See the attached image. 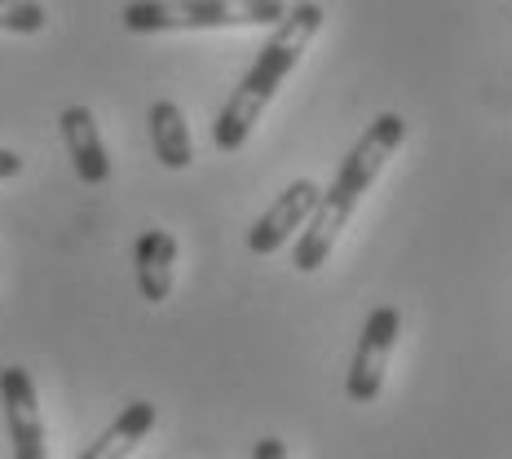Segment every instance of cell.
Returning a JSON list of instances; mask_svg holds the SVG:
<instances>
[{
	"label": "cell",
	"mask_w": 512,
	"mask_h": 459,
	"mask_svg": "<svg viewBox=\"0 0 512 459\" xmlns=\"http://www.w3.org/2000/svg\"><path fill=\"white\" fill-rule=\"evenodd\" d=\"M323 5H314V0H301V5L287 9V18L279 27L270 31V40H265L261 49H256V62L248 67V76L239 80V89L226 98V106L217 111V120H212V142H217L221 155H234L248 146L256 120L265 115V106L274 102V93L283 89V80L296 71V62H301V53L309 49V40L323 31Z\"/></svg>",
	"instance_id": "1"
},
{
	"label": "cell",
	"mask_w": 512,
	"mask_h": 459,
	"mask_svg": "<svg viewBox=\"0 0 512 459\" xmlns=\"http://www.w3.org/2000/svg\"><path fill=\"white\" fill-rule=\"evenodd\" d=\"M49 23L40 0H0V31H18V36H36Z\"/></svg>",
	"instance_id": "11"
},
{
	"label": "cell",
	"mask_w": 512,
	"mask_h": 459,
	"mask_svg": "<svg viewBox=\"0 0 512 459\" xmlns=\"http://www.w3.org/2000/svg\"><path fill=\"white\" fill-rule=\"evenodd\" d=\"M155 420H159L155 402H133V407H124V411L115 415V420L98 433V442L84 446L80 459H128V455L137 451V446H142V437L155 429Z\"/></svg>",
	"instance_id": "9"
},
{
	"label": "cell",
	"mask_w": 512,
	"mask_h": 459,
	"mask_svg": "<svg viewBox=\"0 0 512 459\" xmlns=\"http://www.w3.org/2000/svg\"><path fill=\"white\" fill-rule=\"evenodd\" d=\"M173 265H177V239L168 230H146L133 248V274L142 301L164 305L173 292Z\"/></svg>",
	"instance_id": "8"
},
{
	"label": "cell",
	"mask_w": 512,
	"mask_h": 459,
	"mask_svg": "<svg viewBox=\"0 0 512 459\" xmlns=\"http://www.w3.org/2000/svg\"><path fill=\"white\" fill-rule=\"evenodd\" d=\"M0 402H5V424H9V442H14V459H49L45 420H40V402H36V380H31L23 367L0 371Z\"/></svg>",
	"instance_id": "6"
},
{
	"label": "cell",
	"mask_w": 512,
	"mask_h": 459,
	"mask_svg": "<svg viewBox=\"0 0 512 459\" xmlns=\"http://www.w3.org/2000/svg\"><path fill=\"white\" fill-rule=\"evenodd\" d=\"M398 332H402V314L393 305H376L367 314V327H362L358 349H354V362H349V376H345L349 402L367 407V402L380 398L384 371H389L393 345H398Z\"/></svg>",
	"instance_id": "4"
},
{
	"label": "cell",
	"mask_w": 512,
	"mask_h": 459,
	"mask_svg": "<svg viewBox=\"0 0 512 459\" xmlns=\"http://www.w3.org/2000/svg\"><path fill=\"white\" fill-rule=\"evenodd\" d=\"M23 164H27V159L18 155V151H9V146H0V181L18 177V173H23Z\"/></svg>",
	"instance_id": "12"
},
{
	"label": "cell",
	"mask_w": 512,
	"mask_h": 459,
	"mask_svg": "<svg viewBox=\"0 0 512 459\" xmlns=\"http://www.w3.org/2000/svg\"><path fill=\"white\" fill-rule=\"evenodd\" d=\"M151 146H155L159 164L173 168V173L195 164V142H190L186 115H181L177 102H168V98L151 102Z\"/></svg>",
	"instance_id": "10"
},
{
	"label": "cell",
	"mask_w": 512,
	"mask_h": 459,
	"mask_svg": "<svg viewBox=\"0 0 512 459\" xmlns=\"http://www.w3.org/2000/svg\"><path fill=\"white\" fill-rule=\"evenodd\" d=\"M318 204H323V186H318V181H309V177L292 181V186H287L283 195H274V204L256 217V226L248 230V252L274 256L296 230L309 226V217L318 212Z\"/></svg>",
	"instance_id": "5"
},
{
	"label": "cell",
	"mask_w": 512,
	"mask_h": 459,
	"mask_svg": "<svg viewBox=\"0 0 512 459\" xmlns=\"http://www.w3.org/2000/svg\"><path fill=\"white\" fill-rule=\"evenodd\" d=\"M58 128H62V146H67L71 164H76V177L84 186H102V181L111 177V155H106L98 115L84 102H76L58 115Z\"/></svg>",
	"instance_id": "7"
},
{
	"label": "cell",
	"mask_w": 512,
	"mask_h": 459,
	"mask_svg": "<svg viewBox=\"0 0 512 459\" xmlns=\"http://www.w3.org/2000/svg\"><path fill=\"white\" fill-rule=\"evenodd\" d=\"M252 459H287V446L279 437H261V442L252 446Z\"/></svg>",
	"instance_id": "13"
},
{
	"label": "cell",
	"mask_w": 512,
	"mask_h": 459,
	"mask_svg": "<svg viewBox=\"0 0 512 459\" xmlns=\"http://www.w3.org/2000/svg\"><path fill=\"white\" fill-rule=\"evenodd\" d=\"M402 137H407V120L393 111H384L367 124V133L358 137L354 151L345 155V164L336 168V181L323 190V204L309 217V230H301V239H296V248H292V265L301 274H314L318 265L332 256L340 230H345L349 217L358 212L362 195L376 186V177L384 173L393 151L402 146Z\"/></svg>",
	"instance_id": "2"
},
{
	"label": "cell",
	"mask_w": 512,
	"mask_h": 459,
	"mask_svg": "<svg viewBox=\"0 0 512 459\" xmlns=\"http://www.w3.org/2000/svg\"><path fill=\"white\" fill-rule=\"evenodd\" d=\"M283 0H128L120 23L128 31H217V27H279Z\"/></svg>",
	"instance_id": "3"
}]
</instances>
